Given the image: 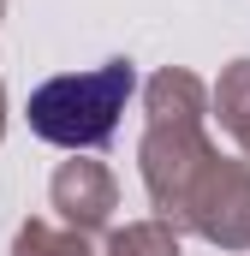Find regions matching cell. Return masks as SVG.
Wrapping results in <instances>:
<instances>
[{
  "mask_svg": "<svg viewBox=\"0 0 250 256\" xmlns=\"http://www.w3.org/2000/svg\"><path fill=\"white\" fill-rule=\"evenodd\" d=\"M102 256H179V226L173 220H131L120 232H108Z\"/></svg>",
  "mask_w": 250,
  "mask_h": 256,
  "instance_id": "52a82bcc",
  "label": "cell"
},
{
  "mask_svg": "<svg viewBox=\"0 0 250 256\" xmlns=\"http://www.w3.org/2000/svg\"><path fill=\"white\" fill-rule=\"evenodd\" d=\"M137 90V66L131 60H102L90 72H60L48 84L30 90V131L54 149H102L114 131H120V114Z\"/></svg>",
  "mask_w": 250,
  "mask_h": 256,
  "instance_id": "6da1fadb",
  "label": "cell"
},
{
  "mask_svg": "<svg viewBox=\"0 0 250 256\" xmlns=\"http://www.w3.org/2000/svg\"><path fill=\"white\" fill-rule=\"evenodd\" d=\"M185 226L220 250H250V161L214 155L190 191Z\"/></svg>",
  "mask_w": 250,
  "mask_h": 256,
  "instance_id": "3957f363",
  "label": "cell"
},
{
  "mask_svg": "<svg viewBox=\"0 0 250 256\" xmlns=\"http://www.w3.org/2000/svg\"><path fill=\"white\" fill-rule=\"evenodd\" d=\"M12 256H96L84 232L72 226H54V220H24L18 238H12Z\"/></svg>",
  "mask_w": 250,
  "mask_h": 256,
  "instance_id": "ba28073f",
  "label": "cell"
},
{
  "mask_svg": "<svg viewBox=\"0 0 250 256\" xmlns=\"http://www.w3.org/2000/svg\"><path fill=\"white\" fill-rule=\"evenodd\" d=\"M0 18H6V0H0Z\"/></svg>",
  "mask_w": 250,
  "mask_h": 256,
  "instance_id": "30bf717a",
  "label": "cell"
},
{
  "mask_svg": "<svg viewBox=\"0 0 250 256\" xmlns=\"http://www.w3.org/2000/svg\"><path fill=\"white\" fill-rule=\"evenodd\" d=\"M143 114L149 120H208L214 114V90L185 72V66H167L143 84Z\"/></svg>",
  "mask_w": 250,
  "mask_h": 256,
  "instance_id": "5b68a950",
  "label": "cell"
},
{
  "mask_svg": "<svg viewBox=\"0 0 250 256\" xmlns=\"http://www.w3.org/2000/svg\"><path fill=\"white\" fill-rule=\"evenodd\" d=\"M214 114H220V126L232 131V143L244 149V161H250V60H232L220 72V84H214Z\"/></svg>",
  "mask_w": 250,
  "mask_h": 256,
  "instance_id": "8992f818",
  "label": "cell"
},
{
  "mask_svg": "<svg viewBox=\"0 0 250 256\" xmlns=\"http://www.w3.org/2000/svg\"><path fill=\"white\" fill-rule=\"evenodd\" d=\"M214 155H220V149L208 143L202 120H149V126H143L137 167H143V191L155 202V220L185 226L190 191H196V179H202V167H208Z\"/></svg>",
  "mask_w": 250,
  "mask_h": 256,
  "instance_id": "7a4b0ae2",
  "label": "cell"
},
{
  "mask_svg": "<svg viewBox=\"0 0 250 256\" xmlns=\"http://www.w3.org/2000/svg\"><path fill=\"white\" fill-rule=\"evenodd\" d=\"M0 137H6V84H0Z\"/></svg>",
  "mask_w": 250,
  "mask_h": 256,
  "instance_id": "9c48e42d",
  "label": "cell"
},
{
  "mask_svg": "<svg viewBox=\"0 0 250 256\" xmlns=\"http://www.w3.org/2000/svg\"><path fill=\"white\" fill-rule=\"evenodd\" d=\"M48 202H54V214H60L72 232L102 238V232L114 226V208H120V179H114L102 161L72 155V161L54 167V179H48Z\"/></svg>",
  "mask_w": 250,
  "mask_h": 256,
  "instance_id": "277c9868",
  "label": "cell"
}]
</instances>
